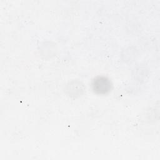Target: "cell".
Masks as SVG:
<instances>
[{"instance_id": "6da1fadb", "label": "cell", "mask_w": 160, "mask_h": 160, "mask_svg": "<svg viewBox=\"0 0 160 160\" xmlns=\"http://www.w3.org/2000/svg\"><path fill=\"white\" fill-rule=\"evenodd\" d=\"M92 89L94 92L98 94H106L111 88L110 81L105 77H98L93 80Z\"/></svg>"}]
</instances>
